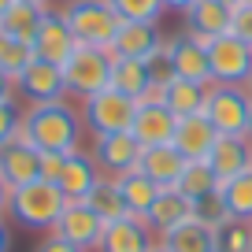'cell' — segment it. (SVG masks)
Instances as JSON below:
<instances>
[{"label":"cell","mask_w":252,"mask_h":252,"mask_svg":"<svg viewBox=\"0 0 252 252\" xmlns=\"http://www.w3.org/2000/svg\"><path fill=\"white\" fill-rule=\"evenodd\" d=\"M82 115L67 100L56 104H30L23 115V141H30L37 152H74L82 137Z\"/></svg>","instance_id":"obj_1"},{"label":"cell","mask_w":252,"mask_h":252,"mask_svg":"<svg viewBox=\"0 0 252 252\" xmlns=\"http://www.w3.org/2000/svg\"><path fill=\"white\" fill-rule=\"evenodd\" d=\"M67 204L71 200L63 197V189L56 186V182H30V186H19L11 189V219L19 222V226H30V230H56V222H60V215L67 212Z\"/></svg>","instance_id":"obj_2"},{"label":"cell","mask_w":252,"mask_h":252,"mask_svg":"<svg viewBox=\"0 0 252 252\" xmlns=\"http://www.w3.org/2000/svg\"><path fill=\"white\" fill-rule=\"evenodd\" d=\"M63 19H67L78 45L108 48V52H111V41H115L119 26H123V19L115 15V8L108 0H71L63 8Z\"/></svg>","instance_id":"obj_3"},{"label":"cell","mask_w":252,"mask_h":252,"mask_svg":"<svg viewBox=\"0 0 252 252\" xmlns=\"http://www.w3.org/2000/svg\"><path fill=\"white\" fill-rule=\"evenodd\" d=\"M204 115L222 137H249V119H252V93L245 86H208Z\"/></svg>","instance_id":"obj_4"},{"label":"cell","mask_w":252,"mask_h":252,"mask_svg":"<svg viewBox=\"0 0 252 252\" xmlns=\"http://www.w3.org/2000/svg\"><path fill=\"white\" fill-rule=\"evenodd\" d=\"M134 115H137V100H130L126 93H119V89H111V86L82 100V123H86L96 137L126 134V130L134 126Z\"/></svg>","instance_id":"obj_5"},{"label":"cell","mask_w":252,"mask_h":252,"mask_svg":"<svg viewBox=\"0 0 252 252\" xmlns=\"http://www.w3.org/2000/svg\"><path fill=\"white\" fill-rule=\"evenodd\" d=\"M111 60L115 56L108 48H89V45H78L71 52V60L63 63V78H67V93L74 96H93L100 89L111 86Z\"/></svg>","instance_id":"obj_6"},{"label":"cell","mask_w":252,"mask_h":252,"mask_svg":"<svg viewBox=\"0 0 252 252\" xmlns=\"http://www.w3.org/2000/svg\"><path fill=\"white\" fill-rule=\"evenodd\" d=\"M208 60H212V82L215 86H249L252 78V45L237 33L208 41Z\"/></svg>","instance_id":"obj_7"},{"label":"cell","mask_w":252,"mask_h":252,"mask_svg":"<svg viewBox=\"0 0 252 252\" xmlns=\"http://www.w3.org/2000/svg\"><path fill=\"white\" fill-rule=\"evenodd\" d=\"M167 63H171L174 78L197 82V86H212V60H208V41L197 33H174L167 41Z\"/></svg>","instance_id":"obj_8"},{"label":"cell","mask_w":252,"mask_h":252,"mask_svg":"<svg viewBox=\"0 0 252 252\" xmlns=\"http://www.w3.org/2000/svg\"><path fill=\"white\" fill-rule=\"evenodd\" d=\"M104 230H108V222H104L100 215L86 204V200H71V204H67V212L60 215V222H56V234L67 237L71 245H78L82 252L100 249Z\"/></svg>","instance_id":"obj_9"},{"label":"cell","mask_w":252,"mask_h":252,"mask_svg":"<svg viewBox=\"0 0 252 252\" xmlns=\"http://www.w3.org/2000/svg\"><path fill=\"white\" fill-rule=\"evenodd\" d=\"M33 60H45V63H56V67H63V63L71 60V52L78 48V41H74L71 26H67V19H63V11H45V19H41V30L37 37H33Z\"/></svg>","instance_id":"obj_10"},{"label":"cell","mask_w":252,"mask_h":252,"mask_svg":"<svg viewBox=\"0 0 252 252\" xmlns=\"http://www.w3.org/2000/svg\"><path fill=\"white\" fill-rule=\"evenodd\" d=\"M15 89L30 104H56V100L67 96V78H63V67L45 63V60H33L30 67L15 78Z\"/></svg>","instance_id":"obj_11"},{"label":"cell","mask_w":252,"mask_h":252,"mask_svg":"<svg viewBox=\"0 0 252 252\" xmlns=\"http://www.w3.org/2000/svg\"><path fill=\"white\" fill-rule=\"evenodd\" d=\"M167 48V37L156 23H123L111 41V56L119 60H156Z\"/></svg>","instance_id":"obj_12"},{"label":"cell","mask_w":252,"mask_h":252,"mask_svg":"<svg viewBox=\"0 0 252 252\" xmlns=\"http://www.w3.org/2000/svg\"><path fill=\"white\" fill-rule=\"evenodd\" d=\"M174 130H178V115L163 100H137V115H134L130 134L141 141V149L174 141Z\"/></svg>","instance_id":"obj_13"},{"label":"cell","mask_w":252,"mask_h":252,"mask_svg":"<svg viewBox=\"0 0 252 252\" xmlns=\"http://www.w3.org/2000/svg\"><path fill=\"white\" fill-rule=\"evenodd\" d=\"M219 137H222V134L212 126V119H208L204 111H197V115L178 119V130H174V141H171V145L189 159V163H200V159L212 156V149H215V141H219Z\"/></svg>","instance_id":"obj_14"},{"label":"cell","mask_w":252,"mask_h":252,"mask_svg":"<svg viewBox=\"0 0 252 252\" xmlns=\"http://www.w3.org/2000/svg\"><path fill=\"white\" fill-rule=\"evenodd\" d=\"M93 159H96V167H104V171H111L119 178V174H126V171H137L141 141H137L130 130H126V134H104V137H96V145H93Z\"/></svg>","instance_id":"obj_15"},{"label":"cell","mask_w":252,"mask_h":252,"mask_svg":"<svg viewBox=\"0 0 252 252\" xmlns=\"http://www.w3.org/2000/svg\"><path fill=\"white\" fill-rule=\"evenodd\" d=\"M0 178L8 182V189L30 186V182L41 178V152L33 149L30 141L15 137L11 145L0 149Z\"/></svg>","instance_id":"obj_16"},{"label":"cell","mask_w":252,"mask_h":252,"mask_svg":"<svg viewBox=\"0 0 252 252\" xmlns=\"http://www.w3.org/2000/svg\"><path fill=\"white\" fill-rule=\"evenodd\" d=\"M197 215V200L193 197H186L178 186H171V189H159V197H156V204H152V212H149V226H152V234H171L174 226H182V222H189Z\"/></svg>","instance_id":"obj_17"},{"label":"cell","mask_w":252,"mask_h":252,"mask_svg":"<svg viewBox=\"0 0 252 252\" xmlns=\"http://www.w3.org/2000/svg\"><path fill=\"white\" fill-rule=\"evenodd\" d=\"M96 182H100V167H96V159L89 156V152L74 149L67 152V163H63V174L56 186L63 189V197L67 200H86L89 193L96 189Z\"/></svg>","instance_id":"obj_18"},{"label":"cell","mask_w":252,"mask_h":252,"mask_svg":"<svg viewBox=\"0 0 252 252\" xmlns=\"http://www.w3.org/2000/svg\"><path fill=\"white\" fill-rule=\"evenodd\" d=\"M186 163H189V159L182 156V152L174 149L171 141H167V145H149V149H141L137 171H145L152 182H156V186L171 189V186H178V178H182V171H186Z\"/></svg>","instance_id":"obj_19"},{"label":"cell","mask_w":252,"mask_h":252,"mask_svg":"<svg viewBox=\"0 0 252 252\" xmlns=\"http://www.w3.org/2000/svg\"><path fill=\"white\" fill-rule=\"evenodd\" d=\"M152 226L137 215H126V219L111 222L104 230V241H100V252H152Z\"/></svg>","instance_id":"obj_20"},{"label":"cell","mask_w":252,"mask_h":252,"mask_svg":"<svg viewBox=\"0 0 252 252\" xmlns=\"http://www.w3.org/2000/svg\"><path fill=\"white\" fill-rule=\"evenodd\" d=\"M156 74H152L149 60H111V89L126 93L130 100H145V96L156 89Z\"/></svg>","instance_id":"obj_21"},{"label":"cell","mask_w":252,"mask_h":252,"mask_svg":"<svg viewBox=\"0 0 252 252\" xmlns=\"http://www.w3.org/2000/svg\"><path fill=\"white\" fill-rule=\"evenodd\" d=\"M230 19H234V8H230V4H222V0H197V4L186 11V30L204 37V41H212V37L230 33Z\"/></svg>","instance_id":"obj_22"},{"label":"cell","mask_w":252,"mask_h":252,"mask_svg":"<svg viewBox=\"0 0 252 252\" xmlns=\"http://www.w3.org/2000/svg\"><path fill=\"white\" fill-rule=\"evenodd\" d=\"M208 163L219 174V182L237 178V174H245L252 167V141L249 137H219L212 156H208Z\"/></svg>","instance_id":"obj_23"},{"label":"cell","mask_w":252,"mask_h":252,"mask_svg":"<svg viewBox=\"0 0 252 252\" xmlns=\"http://www.w3.org/2000/svg\"><path fill=\"white\" fill-rule=\"evenodd\" d=\"M115 186H119V193H123V200H126V212L137 215V219H149L152 204H156V197H159V189H163V186H156L145 171H126V174H119Z\"/></svg>","instance_id":"obj_24"},{"label":"cell","mask_w":252,"mask_h":252,"mask_svg":"<svg viewBox=\"0 0 252 252\" xmlns=\"http://www.w3.org/2000/svg\"><path fill=\"white\" fill-rule=\"evenodd\" d=\"M159 100H163L178 119L197 115V111H204V104H208V86H197V82H186V78H167L163 86H159Z\"/></svg>","instance_id":"obj_25"},{"label":"cell","mask_w":252,"mask_h":252,"mask_svg":"<svg viewBox=\"0 0 252 252\" xmlns=\"http://www.w3.org/2000/svg\"><path fill=\"white\" fill-rule=\"evenodd\" d=\"M163 245L167 252H219V245H215V226H208V222L200 219H189L182 222V226H174L171 234H163Z\"/></svg>","instance_id":"obj_26"},{"label":"cell","mask_w":252,"mask_h":252,"mask_svg":"<svg viewBox=\"0 0 252 252\" xmlns=\"http://www.w3.org/2000/svg\"><path fill=\"white\" fill-rule=\"evenodd\" d=\"M48 8H33V4H23V0H15L4 15H0V33H8V37L23 41V45H33V37H37L41 30V19H45Z\"/></svg>","instance_id":"obj_27"},{"label":"cell","mask_w":252,"mask_h":252,"mask_svg":"<svg viewBox=\"0 0 252 252\" xmlns=\"http://www.w3.org/2000/svg\"><path fill=\"white\" fill-rule=\"evenodd\" d=\"M219 197H222V208H226L230 219H241V222H252V167L237 178L222 182L219 186Z\"/></svg>","instance_id":"obj_28"},{"label":"cell","mask_w":252,"mask_h":252,"mask_svg":"<svg viewBox=\"0 0 252 252\" xmlns=\"http://www.w3.org/2000/svg\"><path fill=\"white\" fill-rule=\"evenodd\" d=\"M86 204L93 208V212L100 215V219L108 222V226L130 215V212H126V200H123V193H119V186H115V178H100V182H96V189L86 197Z\"/></svg>","instance_id":"obj_29"},{"label":"cell","mask_w":252,"mask_h":252,"mask_svg":"<svg viewBox=\"0 0 252 252\" xmlns=\"http://www.w3.org/2000/svg\"><path fill=\"white\" fill-rule=\"evenodd\" d=\"M219 174L212 171V163L208 159H200V163H186V171H182V178H178V189L186 193V197H193V200H204V197H212V193H219Z\"/></svg>","instance_id":"obj_30"},{"label":"cell","mask_w":252,"mask_h":252,"mask_svg":"<svg viewBox=\"0 0 252 252\" xmlns=\"http://www.w3.org/2000/svg\"><path fill=\"white\" fill-rule=\"evenodd\" d=\"M215 245L219 252H252V222L226 219L222 226H215Z\"/></svg>","instance_id":"obj_31"},{"label":"cell","mask_w":252,"mask_h":252,"mask_svg":"<svg viewBox=\"0 0 252 252\" xmlns=\"http://www.w3.org/2000/svg\"><path fill=\"white\" fill-rule=\"evenodd\" d=\"M108 4L123 23H159V15L167 11L163 0H108Z\"/></svg>","instance_id":"obj_32"},{"label":"cell","mask_w":252,"mask_h":252,"mask_svg":"<svg viewBox=\"0 0 252 252\" xmlns=\"http://www.w3.org/2000/svg\"><path fill=\"white\" fill-rule=\"evenodd\" d=\"M30 63H33V48L30 45L8 37V33H0V71H8L11 78H19Z\"/></svg>","instance_id":"obj_33"},{"label":"cell","mask_w":252,"mask_h":252,"mask_svg":"<svg viewBox=\"0 0 252 252\" xmlns=\"http://www.w3.org/2000/svg\"><path fill=\"white\" fill-rule=\"evenodd\" d=\"M19 134H23V115H19L15 100H11V104H0V149L11 145Z\"/></svg>","instance_id":"obj_34"},{"label":"cell","mask_w":252,"mask_h":252,"mask_svg":"<svg viewBox=\"0 0 252 252\" xmlns=\"http://www.w3.org/2000/svg\"><path fill=\"white\" fill-rule=\"evenodd\" d=\"M193 219L208 222V226H222L230 215H226V208H222V197H219V193H212V197L197 200V215H193Z\"/></svg>","instance_id":"obj_35"},{"label":"cell","mask_w":252,"mask_h":252,"mask_svg":"<svg viewBox=\"0 0 252 252\" xmlns=\"http://www.w3.org/2000/svg\"><path fill=\"white\" fill-rule=\"evenodd\" d=\"M230 33H237L241 41H249V45H252V4H237V8H234Z\"/></svg>","instance_id":"obj_36"},{"label":"cell","mask_w":252,"mask_h":252,"mask_svg":"<svg viewBox=\"0 0 252 252\" xmlns=\"http://www.w3.org/2000/svg\"><path fill=\"white\" fill-rule=\"evenodd\" d=\"M63 163H67V152H41V178L45 182H60Z\"/></svg>","instance_id":"obj_37"},{"label":"cell","mask_w":252,"mask_h":252,"mask_svg":"<svg viewBox=\"0 0 252 252\" xmlns=\"http://www.w3.org/2000/svg\"><path fill=\"white\" fill-rule=\"evenodd\" d=\"M33 252H82V249H78V245H71L67 237H60V234L52 230V234H48V237H45V241H41Z\"/></svg>","instance_id":"obj_38"},{"label":"cell","mask_w":252,"mask_h":252,"mask_svg":"<svg viewBox=\"0 0 252 252\" xmlns=\"http://www.w3.org/2000/svg\"><path fill=\"white\" fill-rule=\"evenodd\" d=\"M15 100V78L8 71H0V104H11Z\"/></svg>","instance_id":"obj_39"},{"label":"cell","mask_w":252,"mask_h":252,"mask_svg":"<svg viewBox=\"0 0 252 252\" xmlns=\"http://www.w3.org/2000/svg\"><path fill=\"white\" fill-rule=\"evenodd\" d=\"M8 208H11V189H8V182L0 178V215L8 212Z\"/></svg>","instance_id":"obj_40"},{"label":"cell","mask_w":252,"mask_h":252,"mask_svg":"<svg viewBox=\"0 0 252 252\" xmlns=\"http://www.w3.org/2000/svg\"><path fill=\"white\" fill-rule=\"evenodd\" d=\"M197 0H163V8H174V11H189Z\"/></svg>","instance_id":"obj_41"},{"label":"cell","mask_w":252,"mask_h":252,"mask_svg":"<svg viewBox=\"0 0 252 252\" xmlns=\"http://www.w3.org/2000/svg\"><path fill=\"white\" fill-rule=\"evenodd\" d=\"M11 249V234H8V222L0 219V252H8Z\"/></svg>","instance_id":"obj_42"},{"label":"cell","mask_w":252,"mask_h":252,"mask_svg":"<svg viewBox=\"0 0 252 252\" xmlns=\"http://www.w3.org/2000/svg\"><path fill=\"white\" fill-rule=\"evenodd\" d=\"M23 4H33V8H48V0H23Z\"/></svg>","instance_id":"obj_43"},{"label":"cell","mask_w":252,"mask_h":252,"mask_svg":"<svg viewBox=\"0 0 252 252\" xmlns=\"http://www.w3.org/2000/svg\"><path fill=\"white\" fill-rule=\"evenodd\" d=\"M11 4H15V0H0V15H4V11H8Z\"/></svg>","instance_id":"obj_44"},{"label":"cell","mask_w":252,"mask_h":252,"mask_svg":"<svg viewBox=\"0 0 252 252\" xmlns=\"http://www.w3.org/2000/svg\"><path fill=\"white\" fill-rule=\"evenodd\" d=\"M222 4H230V8H237V4H241V0H222Z\"/></svg>","instance_id":"obj_45"},{"label":"cell","mask_w":252,"mask_h":252,"mask_svg":"<svg viewBox=\"0 0 252 252\" xmlns=\"http://www.w3.org/2000/svg\"><path fill=\"white\" fill-rule=\"evenodd\" d=\"M152 252H167V249H163V245H156V249H152Z\"/></svg>","instance_id":"obj_46"},{"label":"cell","mask_w":252,"mask_h":252,"mask_svg":"<svg viewBox=\"0 0 252 252\" xmlns=\"http://www.w3.org/2000/svg\"><path fill=\"white\" fill-rule=\"evenodd\" d=\"M249 141H252V119H249Z\"/></svg>","instance_id":"obj_47"},{"label":"cell","mask_w":252,"mask_h":252,"mask_svg":"<svg viewBox=\"0 0 252 252\" xmlns=\"http://www.w3.org/2000/svg\"><path fill=\"white\" fill-rule=\"evenodd\" d=\"M249 93H252V78H249Z\"/></svg>","instance_id":"obj_48"},{"label":"cell","mask_w":252,"mask_h":252,"mask_svg":"<svg viewBox=\"0 0 252 252\" xmlns=\"http://www.w3.org/2000/svg\"><path fill=\"white\" fill-rule=\"evenodd\" d=\"M241 4H252V0H241Z\"/></svg>","instance_id":"obj_49"},{"label":"cell","mask_w":252,"mask_h":252,"mask_svg":"<svg viewBox=\"0 0 252 252\" xmlns=\"http://www.w3.org/2000/svg\"><path fill=\"white\" fill-rule=\"evenodd\" d=\"M67 4H71V0H67Z\"/></svg>","instance_id":"obj_50"}]
</instances>
